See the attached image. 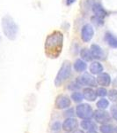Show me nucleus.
<instances>
[{"label":"nucleus","instance_id":"7ed1b4c3","mask_svg":"<svg viewBox=\"0 0 117 133\" xmlns=\"http://www.w3.org/2000/svg\"><path fill=\"white\" fill-rule=\"evenodd\" d=\"M71 74V62L65 61L62 65L60 70L57 73L56 77L55 79V84L56 86H60L63 82L67 80Z\"/></svg>","mask_w":117,"mask_h":133},{"label":"nucleus","instance_id":"f3484780","mask_svg":"<svg viewBox=\"0 0 117 133\" xmlns=\"http://www.w3.org/2000/svg\"><path fill=\"white\" fill-rule=\"evenodd\" d=\"M87 68L86 63L82 59H77L74 63V69L76 70L77 72H84L86 71Z\"/></svg>","mask_w":117,"mask_h":133},{"label":"nucleus","instance_id":"a878e982","mask_svg":"<svg viewBox=\"0 0 117 133\" xmlns=\"http://www.w3.org/2000/svg\"><path fill=\"white\" fill-rule=\"evenodd\" d=\"M61 129V123L59 122H56V123H53L52 125V130H58Z\"/></svg>","mask_w":117,"mask_h":133},{"label":"nucleus","instance_id":"5701e85b","mask_svg":"<svg viewBox=\"0 0 117 133\" xmlns=\"http://www.w3.org/2000/svg\"><path fill=\"white\" fill-rule=\"evenodd\" d=\"M97 96H101V97H105L106 95L107 94V90L105 89V88H99V89L97 90Z\"/></svg>","mask_w":117,"mask_h":133},{"label":"nucleus","instance_id":"6e6552de","mask_svg":"<svg viewBox=\"0 0 117 133\" xmlns=\"http://www.w3.org/2000/svg\"><path fill=\"white\" fill-rule=\"evenodd\" d=\"M71 106V99L66 95H60L56 98V107L58 109L67 108Z\"/></svg>","mask_w":117,"mask_h":133},{"label":"nucleus","instance_id":"7c9ffc66","mask_svg":"<svg viewBox=\"0 0 117 133\" xmlns=\"http://www.w3.org/2000/svg\"><path fill=\"white\" fill-rule=\"evenodd\" d=\"M0 42H1V36H0Z\"/></svg>","mask_w":117,"mask_h":133},{"label":"nucleus","instance_id":"b1692460","mask_svg":"<svg viewBox=\"0 0 117 133\" xmlns=\"http://www.w3.org/2000/svg\"><path fill=\"white\" fill-rule=\"evenodd\" d=\"M111 115L113 118L117 121V105H114L111 108Z\"/></svg>","mask_w":117,"mask_h":133},{"label":"nucleus","instance_id":"39448f33","mask_svg":"<svg viewBox=\"0 0 117 133\" xmlns=\"http://www.w3.org/2000/svg\"><path fill=\"white\" fill-rule=\"evenodd\" d=\"M77 83L79 85H86V86H96L97 81L93 76L89 74H84L82 76H78L77 79Z\"/></svg>","mask_w":117,"mask_h":133},{"label":"nucleus","instance_id":"20e7f679","mask_svg":"<svg viewBox=\"0 0 117 133\" xmlns=\"http://www.w3.org/2000/svg\"><path fill=\"white\" fill-rule=\"evenodd\" d=\"M76 113L81 119H90L93 116V111L91 106L87 104H80L77 107Z\"/></svg>","mask_w":117,"mask_h":133},{"label":"nucleus","instance_id":"0eeeda50","mask_svg":"<svg viewBox=\"0 0 117 133\" xmlns=\"http://www.w3.org/2000/svg\"><path fill=\"white\" fill-rule=\"evenodd\" d=\"M93 116H94V119L97 123H107L108 122H110V115L107 112L104 111L103 109H99V110H97L93 113Z\"/></svg>","mask_w":117,"mask_h":133},{"label":"nucleus","instance_id":"f257e3e1","mask_svg":"<svg viewBox=\"0 0 117 133\" xmlns=\"http://www.w3.org/2000/svg\"><path fill=\"white\" fill-rule=\"evenodd\" d=\"M63 35L61 31L56 30L48 35L45 41V54L50 59L59 57L63 50Z\"/></svg>","mask_w":117,"mask_h":133},{"label":"nucleus","instance_id":"f03ea898","mask_svg":"<svg viewBox=\"0 0 117 133\" xmlns=\"http://www.w3.org/2000/svg\"><path fill=\"white\" fill-rule=\"evenodd\" d=\"M2 29L5 36L10 40H15L19 32V27L10 15H5L2 18Z\"/></svg>","mask_w":117,"mask_h":133},{"label":"nucleus","instance_id":"cd10ccee","mask_svg":"<svg viewBox=\"0 0 117 133\" xmlns=\"http://www.w3.org/2000/svg\"><path fill=\"white\" fill-rule=\"evenodd\" d=\"M76 2V0H66V5H71L72 4H74Z\"/></svg>","mask_w":117,"mask_h":133},{"label":"nucleus","instance_id":"f8f14e48","mask_svg":"<svg viewBox=\"0 0 117 133\" xmlns=\"http://www.w3.org/2000/svg\"><path fill=\"white\" fill-rule=\"evenodd\" d=\"M97 83L101 86H108L111 83V77L107 73H101L97 77Z\"/></svg>","mask_w":117,"mask_h":133},{"label":"nucleus","instance_id":"2eb2a0df","mask_svg":"<svg viewBox=\"0 0 117 133\" xmlns=\"http://www.w3.org/2000/svg\"><path fill=\"white\" fill-rule=\"evenodd\" d=\"M105 40L109 46L113 47V48H117V37L116 36H114L113 34L109 33V32L106 33Z\"/></svg>","mask_w":117,"mask_h":133},{"label":"nucleus","instance_id":"9b49d317","mask_svg":"<svg viewBox=\"0 0 117 133\" xmlns=\"http://www.w3.org/2000/svg\"><path fill=\"white\" fill-rule=\"evenodd\" d=\"M93 12L94 14V15L96 17H99L101 19H104L106 16L107 15V12L102 7L101 4H94L93 5Z\"/></svg>","mask_w":117,"mask_h":133},{"label":"nucleus","instance_id":"c756f323","mask_svg":"<svg viewBox=\"0 0 117 133\" xmlns=\"http://www.w3.org/2000/svg\"><path fill=\"white\" fill-rule=\"evenodd\" d=\"M88 133H97L95 130H90V131H88Z\"/></svg>","mask_w":117,"mask_h":133},{"label":"nucleus","instance_id":"4468645a","mask_svg":"<svg viewBox=\"0 0 117 133\" xmlns=\"http://www.w3.org/2000/svg\"><path fill=\"white\" fill-rule=\"evenodd\" d=\"M90 72L93 75H99L103 72V66L98 61L93 62L90 66Z\"/></svg>","mask_w":117,"mask_h":133},{"label":"nucleus","instance_id":"6ab92c4d","mask_svg":"<svg viewBox=\"0 0 117 133\" xmlns=\"http://www.w3.org/2000/svg\"><path fill=\"white\" fill-rule=\"evenodd\" d=\"M80 55H81L82 59L86 61H93V59L91 51L87 48H83L82 50L80 51Z\"/></svg>","mask_w":117,"mask_h":133},{"label":"nucleus","instance_id":"1a4fd4ad","mask_svg":"<svg viewBox=\"0 0 117 133\" xmlns=\"http://www.w3.org/2000/svg\"><path fill=\"white\" fill-rule=\"evenodd\" d=\"M91 52H92L93 58L96 59H103L105 57V53H104L103 50L101 49V47L98 44H92L90 49Z\"/></svg>","mask_w":117,"mask_h":133},{"label":"nucleus","instance_id":"4be33fe9","mask_svg":"<svg viewBox=\"0 0 117 133\" xmlns=\"http://www.w3.org/2000/svg\"><path fill=\"white\" fill-rule=\"evenodd\" d=\"M108 98L109 99L113 102H116L117 103V91L114 89L110 90L109 93H108Z\"/></svg>","mask_w":117,"mask_h":133},{"label":"nucleus","instance_id":"412c9836","mask_svg":"<svg viewBox=\"0 0 117 133\" xmlns=\"http://www.w3.org/2000/svg\"><path fill=\"white\" fill-rule=\"evenodd\" d=\"M71 98L74 100L75 102H81L84 98V96H83L82 93L80 92H73L71 94Z\"/></svg>","mask_w":117,"mask_h":133},{"label":"nucleus","instance_id":"423d86ee","mask_svg":"<svg viewBox=\"0 0 117 133\" xmlns=\"http://www.w3.org/2000/svg\"><path fill=\"white\" fill-rule=\"evenodd\" d=\"M94 35V29L91 24H86L83 26L81 30V38L84 42L88 43L92 40Z\"/></svg>","mask_w":117,"mask_h":133},{"label":"nucleus","instance_id":"9d476101","mask_svg":"<svg viewBox=\"0 0 117 133\" xmlns=\"http://www.w3.org/2000/svg\"><path fill=\"white\" fill-rule=\"evenodd\" d=\"M63 128L65 131H72L78 128V122L73 118H68L63 123Z\"/></svg>","mask_w":117,"mask_h":133},{"label":"nucleus","instance_id":"bb28decb","mask_svg":"<svg viewBox=\"0 0 117 133\" xmlns=\"http://www.w3.org/2000/svg\"><path fill=\"white\" fill-rule=\"evenodd\" d=\"M64 114H65V115H70V116H71V115H73V109H70V110L66 111Z\"/></svg>","mask_w":117,"mask_h":133},{"label":"nucleus","instance_id":"c85d7f7f","mask_svg":"<svg viewBox=\"0 0 117 133\" xmlns=\"http://www.w3.org/2000/svg\"><path fill=\"white\" fill-rule=\"evenodd\" d=\"M74 133H84V132H83L82 130H76V131L74 132Z\"/></svg>","mask_w":117,"mask_h":133},{"label":"nucleus","instance_id":"393cba45","mask_svg":"<svg viewBox=\"0 0 117 133\" xmlns=\"http://www.w3.org/2000/svg\"><path fill=\"white\" fill-rule=\"evenodd\" d=\"M103 19H101V18H99V17H93L92 18V21H93V22L94 23V24H98V25H102L103 24Z\"/></svg>","mask_w":117,"mask_h":133},{"label":"nucleus","instance_id":"ddd939ff","mask_svg":"<svg viewBox=\"0 0 117 133\" xmlns=\"http://www.w3.org/2000/svg\"><path fill=\"white\" fill-rule=\"evenodd\" d=\"M84 98L88 101H94L97 98V93L95 91H93L91 88H86L84 90V94H83Z\"/></svg>","mask_w":117,"mask_h":133},{"label":"nucleus","instance_id":"a211bd4d","mask_svg":"<svg viewBox=\"0 0 117 133\" xmlns=\"http://www.w3.org/2000/svg\"><path fill=\"white\" fill-rule=\"evenodd\" d=\"M102 133H117V127L110 125V124H103L101 127Z\"/></svg>","mask_w":117,"mask_h":133},{"label":"nucleus","instance_id":"aec40b11","mask_svg":"<svg viewBox=\"0 0 117 133\" xmlns=\"http://www.w3.org/2000/svg\"><path fill=\"white\" fill-rule=\"evenodd\" d=\"M108 106H109V102H108V100L105 99V98H102V99L99 100L97 102V107L99 109H103L104 110V109L107 108Z\"/></svg>","mask_w":117,"mask_h":133},{"label":"nucleus","instance_id":"dca6fc26","mask_svg":"<svg viewBox=\"0 0 117 133\" xmlns=\"http://www.w3.org/2000/svg\"><path fill=\"white\" fill-rule=\"evenodd\" d=\"M81 127L85 130H95L97 129V125L94 122L91 121L89 119H85V121H83L81 123Z\"/></svg>","mask_w":117,"mask_h":133}]
</instances>
